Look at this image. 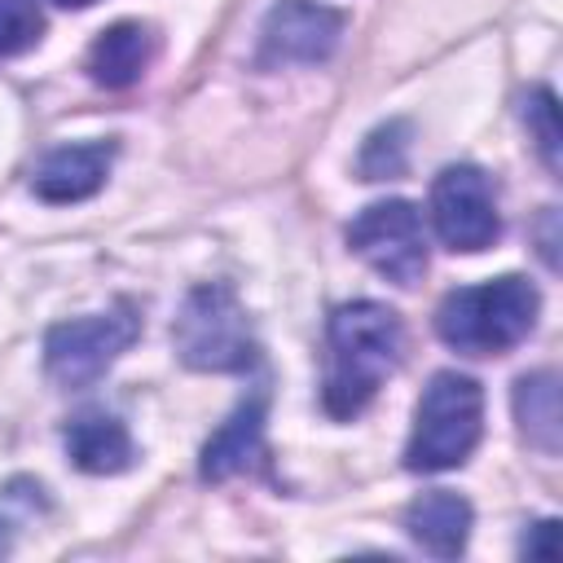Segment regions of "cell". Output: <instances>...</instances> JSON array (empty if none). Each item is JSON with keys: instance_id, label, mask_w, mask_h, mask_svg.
Masks as SVG:
<instances>
[{"instance_id": "cell-1", "label": "cell", "mask_w": 563, "mask_h": 563, "mask_svg": "<svg viewBox=\"0 0 563 563\" xmlns=\"http://www.w3.org/2000/svg\"><path fill=\"white\" fill-rule=\"evenodd\" d=\"M400 352H405V325L387 303L378 299L339 303L325 321V383H321L325 413L339 422L356 418L396 374Z\"/></svg>"}, {"instance_id": "cell-13", "label": "cell", "mask_w": 563, "mask_h": 563, "mask_svg": "<svg viewBox=\"0 0 563 563\" xmlns=\"http://www.w3.org/2000/svg\"><path fill=\"white\" fill-rule=\"evenodd\" d=\"M66 457L84 475H119L136 462V444L114 413H79L66 427Z\"/></svg>"}, {"instance_id": "cell-20", "label": "cell", "mask_w": 563, "mask_h": 563, "mask_svg": "<svg viewBox=\"0 0 563 563\" xmlns=\"http://www.w3.org/2000/svg\"><path fill=\"white\" fill-rule=\"evenodd\" d=\"M9 550H13V519L0 515V554H9Z\"/></svg>"}, {"instance_id": "cell-5", "label": "cell", "mask_w": 563, "mask_h": 563, "mask_svg": "<svg viewBox=\"0 0 563 563\" xmlns=\"http://www.w3.org/2000/svg\"><path fill=\"white\" fill-rule=\"evenodd\" d=\"M141 334V312L123 299L110 312H92L79 321H57L44 334V369L57 387H88L97 383Z\"/></svg>"}, {"instance_id": "cell-7", "label": "cell", "mask_w": 563, "mask_h": 563, "mask_svg": "<svg viewBox=\"0 0 563 563\" xmlns=\"http://www.w3.org/2000/svg\"><path fill=\"white\" fill-rule=\"evenodd\" d=\"M431 224L449 251L475 255L501 238L493 180L475 163H449L431 180Z\"/></svg>"}, {"instance_id": "cell-6", "label": "cell", "mask_w": 563, "mask_h": 563, "mask_svg": "<svg viewBox=\"0 0 563 563\" xmlns=\"http://www.w3.org/2000/svg\"><path fill=\"white\" fill-rule=\"evenodd\" d=\"M347 246L378 277L396 286H418L427 273V229H422V211L409 198L369 202L347 224Z\"/></svg>"}, {"instance_id": "cell-3", "label": "cell", "mask_w": 563, "mask_h": 563, "mask_svg": "<svg viewBox=\"0 0 563 563\" xmlns=\"http://www.w3.org/2000/svg\"><path fill=\"white\" fill-rule=\"evenodd\" d=\"M484 435V387L471 374L440 369L422 387L413 431L405 444V471L435 475L462 466Z\"/></svg>"}, {"instance_id": "cell-2", "label": "cell", "mask_w": 563, "mask_h": 563, "mask_svg": "<svg viewBox=\"0 0 563 563\" xmlns=\"http://www.w3.org/2000/svg\"><path fill=\"white\" fill-rule=\"evenodd\" d=\"M537 312V286L519 273H506L484 286L449 290L435 308V334L462 356H501L532 334Z\"/></svg>"}, {"instance_id": "cell-14", "label": "cell", "mask_w": 563, "mask_h": 563, "mask_svg": "<svg viewBox=\"0 0 563 563\" xmlns=\"http://www.w3.org/2000/svg\"><path fill=\"white\" fill-rule=\"evenodd\" d=\"M510 405H515V422H519V435L541 449L545 457L559 453V374L554 369H532L523 378H515V391H510Z\"/></svg>"}, {"instance_id": "cell-11", "label": "cell", "mask_w": 563, "mask_h": 563, "mask_svg": "<svg viewBox=\"0 0 563 563\" xmlns=\"http://www.w3.org/2000/svg\"><path fill=\"white\" fill-rule=\"evenodd\" d=\"M471 523H475L471 501L449 488H431V493L413 497L405 510V532L435 559H457L466 550Z\"/></svg>"}, {"instance_id": "cell-9", "label": "cell", "mask_w": 563, "mask_h": 563, "mask_svg": "<svg viewBox=\"0 0 563 563\" xmlns=\"http://www.w3.org/2000/svg\"><path fill=\"white\" fill-rule=\"evenodd\" d=\"M264 422H268V387H255L251 396L238 400V409L202 444L198 475L207 484H224V479L251 471L264 457Z\"/></svg>"}, {"instance_id": "cell-17", "label": "cell", "mask_w": 563, "mask_h": 563, "mask_svg": "<svg viewBox=\"0 0 563 563\" xmlns=\"http://www.w3.org/2000/svg\"><path fill=\"white\" fill-rule=\"evenodd\" d=\"M44 35L40 0H0V57H13Z\"/></svg>"}, {"instance_id": "cell-16", "label": "cell", "mask_w": 563, "mask_h": 563, "mask_svg": "<svg viewBox=\"0 0 563 563\" xmlns=\"http://www.w3.org/2000/svg\"><path fill=\"white\" fill-rule=\"evenodd\" d=\"M519 114H523V128H528V136H532V145H537L541 163H545L550 172H559V167H563V163H559L563 128H559V106H554V92H550V88H532V92L523 97Z\"/></svg>"}, {"instance_id": "cell-19", "label": "cell", "mask_w": 563, "mask_h": 563, "mask_svg": "<svg viewBox=\"0 0 563 563\" xmlns=\"http://www.w3.org/2000/svg\"><path fill=\"white\" fill-rule=\"evenodd\" d=\"M541 255L550 268H559V255H554V211H545V233H541Z\"/></svg>"}, {"instance_id": "cell-8", "label": "cell", "mask_w": 563, "mask_h": 563, "mask_svg": "<svg viewBox=\"0 0 563 563\" xmlns=\"http://www.w3.org/2000/svg\"><path fill=\"white\" fill-rule=\"evenodd\" d=\"M343 13L317 0H277L260 26V66H317L339 48Z\"/></svg>"}, {"instance_id": "cell-12", "label": "cell", "mask_w": 563, "mask_h": 563, "mask_svg": "<svg viewBox=\"0 0 563 563\" xmlns=\"http://www.w3.org/2000/svg\"><path fill=\"white\" fill-rule=\"evenodd\" d=\"M154 48H158V40H154V31H150L145 22H114V26H106V31L92 40L84 66H88L92 84L119 92V88H132V84L150 70Z\"/></svg>"}, {"instance_id": "cell-10", "label": "cell", "mask_w": 563, "mask_h": 563, "mask_svg": "<svg viewBox=\"0 0 563 563\" xmlns=\"http://www.w3.org/2000/svg\"><path fill=\"white\" fill-rule=\"evenodd\" d=\"M114 145L110 141H88V145H57L48 150L35 172H31V189L44 202H84L106 185Z\"/></svg>"}, {"instance_id": "cell-15", "label": "cell", "mask_w": 563, "mask_h": 563, "mask_svg": "<svg viewBox=\"0 0 563 563\" xmlns=\"http://www.w3.org/2000/svg\"><path fill=\"white\" fill-rule=\"evenodd\" d=\"M409 136H413V128L405 119L378 123L365 136L361 158H356L361 180H396V176H405V167H409Z\"/></svg>"}, {"instance_id": "cell-4", "label": "cell", "mask_w": 563, "mask_h": 563, "mask_svg": "<svg viewBox=\"0 0 563 563\" xmlns=\"http://www.w3.org/2000/svg\"><path fill=\"white\" fill-rule=\"evenodd\" d=\"M172 343H176V356L202 374H242L260 361L246 308L238 290L224 282H202L185 295L172 321Z\"/></svg>"}, {"instance_id": "cell-21", "label": "cell", "mask_w": 563, "mask_h": 563, "mask_svg": "<svg viewBox=\"0 0 563 563\" xmlns=\"http://www.w3.org/2000/svg\"><path fill=\"white\" fill-rule=\"evenodd\" d=\"M53 4H62V9H88V4H97V0H53Z\"/></svg>"}, {"instance_id": "cell-18", "label": "cell", "mask_w": 563, "mask_h": 563, "mask_svg": "<svg viewBox=\"0 0 563 563\" xmlns=\"http://www.w3.org/2000/svg\"><path fill=\"white\" fill-rule=\"evenodd\" d=\"M554 541H559V523L541 519V523H532V532H523L519 554L523 559H554Z\"/></svg>"}]
</instances>
